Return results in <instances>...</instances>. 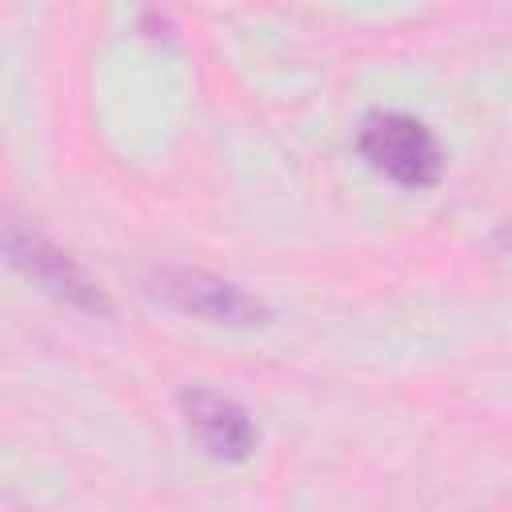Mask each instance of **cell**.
I'll return each mask as SVG.
<instances>
[{"label":"cell","instance_id":"6da1fadb","mask_svg":"<svg viewBox=\"0 0 512 512\" xmlns=\"http://www.w3.org/2000/svg\"><path fill=\"white\" fill-rule=\"evenodd\" d=\"M360 156L380 176L404 184V188H432L444 172V152L432 136V128L408 112H368L356 136Z\"/></svg>","mask_w":512,"mask_h":512},{"label":"cell","instance_id":"7a4b0ae2","mask_svg":"<svg viewBox=\"0 0 512 512\" xmlns=\"http://www.w3.org/2000/svg\"><path fill=\"white\" fill-rule=\"evenodd\" d=\"M4 256L16 272H24L36 288H44L48 296H56L60 304L68 308H80V312H92V316H108V300L104 292L80 272V264H72L68 252H60L52 240H44L40 232L24 228L20 220H4Z\"/></svg>","mask_w":512,"mask_h":512},{"label":"cell","instance_id":"3957f363","mask_svg":"<svg viewBox=\"0 0 512 512\" xmlns=\"http://www.w3.org/2000/svg\"><path fill=\"white\" fill-rule=\"evenodd\" d=\"M152 292L172 304L176 312H188L204 324H228V328H252L264 324L272 312L260 296L244 292L240 284L200 272V268H164L152 280Z\"/></svg>","mask_w":512,"mask_h":512},{"label":"cell","instance_id":"277c9868","mask_svg":"<svg viewBox=\"0 0 512 512\" xmlns=\"http://www.w3.org/2000/svg\"><path fill=\"white\" fill-rule=\"evenodd\" d=\"M180 416H184L192 444L212 460L240 464L256 448V428H252L248 412L224 392H212V388L180 392Z\"/></svg>","mask_w":512,"mask_h":512}]
</instances>
